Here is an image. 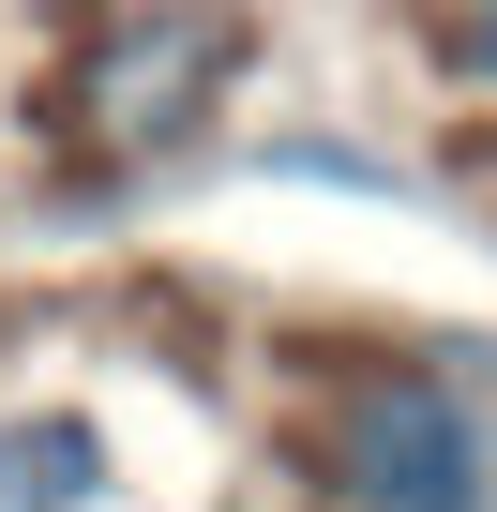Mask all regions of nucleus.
I'll return each mask as SVG.
<instances>
[{"instance_id": "nucleus-1", "label": "nucleus", "mask_w": 497, "mask_h": 512, "mask_svg": "<svg viewBox=\"0 0 497 512\" xmlns=\"http://www.w3.org/2000/svg\"><path fill=\"white\" fill-rule=\"evenodd\" d=\"M332 512H497V347H392L347 362L302 437Z\"/></svg>"}, {"instance_id": "nucleus-2", "label": "nucleus", "mask_w": 497, "mask_h": 512, "mask_svg": "<svg viewBox=\"0 0 497 512\" xmlns=\"http://www.w3.org/2000/svg\"><path fill=\"white\" fill-rule=\"evenodd\" d=\"M257 76V16L241 0H106L76 76H61V136H91L106 166H181L226 91Z\"/></svg>"}, {"instance_id": "nucleus-4", "label": "nucleus", "mask_w": 497, "mask_h": 512, "mask_svg": "<svg viewBox=\"0 0 497 512\" xmlns=\"http://www.w3.org/2000/svg\"><path fill=\"white\" fill-rule=\"evenodd\" d=\"M257 166H272V181H347V196H422L392 151H332V136H272Z\"/></svg>"}, {"instance_id": "nucleus-3", "label": "nucleus", "mask_w": 497, "mask_h": 512, "mask_svg": "<svg viewBox=\"0 0 497 512\" xmlns=\"http://www.w3.org/2000/svg\"><path fill=\"white\" fill-rule=\"evenodd\" d=\"M121 497V437L91 407H0V512H106Z\"/></svg>"}, {"instance_id": "nucleus-5", "label": "nucleus", "mask_w": 497, "mask_h": 512, "mask_svg": "<svg viewBox=\"0 0 497 512\" xmlns=\"http://www.w3.org/2000/svg\"><path fill=\"white\" fill-rule=\"evenodd\" d=\"M437 61H452V76H467V91H497V0H467V16H452V31H437Z\"/></svg>"}]
</instances>
